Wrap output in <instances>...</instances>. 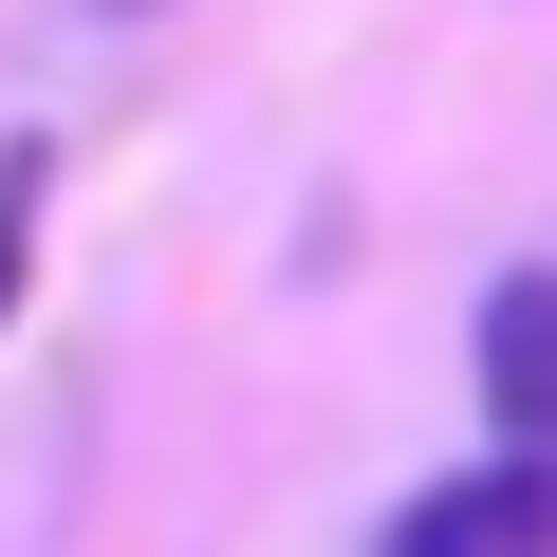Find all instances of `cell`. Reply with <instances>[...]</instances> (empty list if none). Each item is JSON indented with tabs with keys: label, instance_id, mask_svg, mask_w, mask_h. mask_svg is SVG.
I'll list each match as a JSON object with an SVG mask.
<instances>
[{
	"label": "cell",
	"instance_id": "cell-1",
	"mask_svg": "<svg viewBox=\"0 0 557 557\" xmlns=\"http://www.w3.org/2000/svg\"><path fill=\"white\" fill-rule=\"evenodd\" d=\"M372 557H557V465H446L372 520Z\"/></svg>",
	"mask_w": 557,
	"mask_h": 557
},
{
	"label": "cell",
	"instance_id": "cell-2",
	"mask_svg": "<svg viewBox=\"0 0 557 557\" xmlns=\"http://www.w3.org/2000/svg\"><path fill=\"white\" fill-rule=\"evenodd\" d=\"M483 428H502V465H557V260H520V278H483Z\"/></svg>",
	"mask_w": 557,
	"mask_h": 557
},
{
	"label": "cell",
	"instance_id": "cell-3",
	"mask_svg": "<svg viewBox=\"0 0 557 557\" xmlns=\"http://www.w3.org/2000/svg\"><path fill=\"white\" fill-rule=\"evenodd\" d=\"M38 186H57V149L0 131V298H20V260H38Z\"/></svg>",
	"mask_w": 557,
	"mask_h": 557
}]
</instances>
